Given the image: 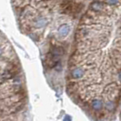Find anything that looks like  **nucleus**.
<instances>
[{
	"instance_id": "5",
	"label": "nucleus",
	"mask_w": 121,
	"mask_h": 121,
	"mask_svg": "<svg viewBox=\"0 0 121 121\" xmlns=\"http://www.w3.org/2000/svg\"><path fill=\"white\" fill-rule=\"evenodd\" d=\"M104 2H93L90 4V9L93 10L94 12H102L106 8Z\"/></svg>"
},
{
	"instance_id": "4",
	"label": "nucleus",
	"mask_w": 121,
	"mask_h": 121,
	"mask_svg": "<svg viewBox=\"0 0 121 121\" xmlns=\"http://www.w3.org/2000/svg\"><path fill=\"white\" fill-rule=\"evenodd\" d=\"M91 108L94 109L95 111H101L102 109L104 108V102L101 98H98V97H96V98H93L90 102Z\"/></svg>"
},
{
	"instance_id": "10",
	"label": "nucleus",
	"mask_w": 121,
	"mask_h": 121,
	"mask_svg": "<svg viewBox=\"0 0 121 121\" xmlns=\"http://www.w3.org/2000/svg\"><path fill=\"white\" fill-rule=\"evenodd\" d=\"M2 114H3V110H2V108H0V116L2 115Z\"/></svg>"
},
{
	"instance_id": "7",
	"label": "nucleus",
	"mask_w": 121,
	"mask_h": 121,
	"mask_svg": "<svg viewBox=\"0 0 121 121\" xmlns=\"http://www.w3.org/2000/svg\"><path fill=\"white\" fill-rule=\"evenodd\" d=\"M105 4H106V5L115 6V5H118V4H120V3H119V2H117V1H108V2H105Z\"/></svg>"
},
{
	"instance_id": "8",
	"label": "nucleus",
	"mask_w": 121,
	"mask_h": 121,
	"mask_svg": "<svg viewBox=\"0 0 121 121\" xmlns=\"http://www.w3.org/2000/svg\"><path fill=\"white\" fill-rule=\"evenodd\" d=\"M64 121H71V117L69 116H66V117L64 118Z\"/></svg>"
},
{
	"instance_id": "9",
	"label": "nucleus",
	"mask_w": 121,
	"mask_h": 121,
	"mask_svg": "<svg viewBox=\"0 0 121 121\" xmlns=\"http://www.w3.org/2000/svg\"><path fill=\"white\" fill-rule=\"evenodd\" d=\"M117 78H118V80H119V81H121V71L117 74Z\"/></svg>"
},
{
	"instance_id": "2",
	"label": "nucleus",
	"mask_w": 121,
	"mask_h": 121,
	"mask_svg": "<svg viewBox=\"0 0 121 121\" xmlns=\"http://www.w3.org/2000/svg\"><path fill=\"white\" fill-rule=\"evenodd\" d=\"M85 76V70L81 67H75L70 70V77L72 79L78 80V79L83 78Z\"/></svg>"
},
{
	"instance_id": "3",
	"label": "nucleus",
	"mask_w": 121,
	"mask_h": 121,
	"mask_svg": "<svg viewBox=\"0 0 121 121\" xmlns=\"http://www.w3.org/2000/svg\"><path fill=\"white\" fill-rule=\"evenodd\" d=\"M70 31H71L70 26L67 23H64V24L60 25L57 28V36L60 38H65L69 35Z\"/></svg>"
},
{
	"instance_id": "1",
	"label": "nucleus",
	"mask_w": 121,
	"mask_h": 121,
	"mask_svg": "<svg viewBox=\"0 0 121 121\" xmlns=\"http://www.w3.org/2000/svg\"><path fill=\"white\" fill-rule=\"evenodd\" d=\"M48 24V19L44 16H36L33 19V26L36 29L44 28Z\"/></svg>"
},
{
	"instance_id": "6",
	"label": "nucleus",
	"mask_w": 121,
	"mask_h": 121,
	"mask_svg": "<svg viewBox=\"0 0 121 121\" xmlns=\"http://www.w3.org/2000/svg\"><path fill=\"white\" fill-rule=\"evenodd\" d=\"M104 108L107 109V111H108V112H113L117 108V104H116V102L112 101V100H108L104 105Z\"/></svg>"
}]
</instances>
